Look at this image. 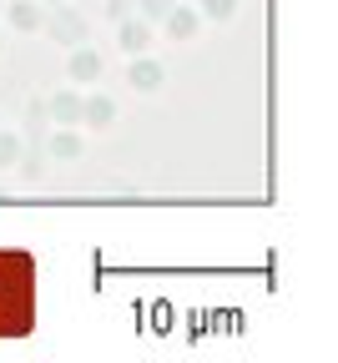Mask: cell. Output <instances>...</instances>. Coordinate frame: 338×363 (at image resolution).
Returning a JSON list of instances; mask_svg holds the SVG:
<instances>
[{"label":"cell","instance_id":"6da1fadb","mask_svg":"<svg viewBox=\"0 0 338 363\" xmlns=\"http://www.w3.org/2000/svg\"><path fill=\"white\" fill-rule=\"evenodd\" d=\"M36 318V267L26 252H0V338L26 333Z\"/></svg>","mask_w":338,"mask_h":363}]
</instances>
